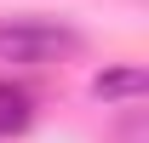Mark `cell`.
<instances>
[{"instance_id": "1", "label": "cell", "mask_w": 149, "mask_h": 143, "mask_svg": "<svg viewBox=\"0 0 149 143\" xmlns=\"http://www.w3.org/2000/svg\"><path fill=\"white\" fill-rule=\"evenodd\" d=\"M80 52V35L46 17H6L0 23V63H57Z\"/></svg>"}, {"instance_id": "3", "label": "cell", "mask_w": 149, "mask_h": 143, "mask_svg": "<svg viewBox=\"0 0 149 143\" xmlns=\"http://www.w3.org/2000/svg\"><path fill=\"white\" fill-rule=\"evenodd\" d=\"M23 126H29V97L0 86V137H12V132H23Z\"/></svg>"}, {"instance_id": "2", "label": "cell", "mask_w": 149, "mask_h": 143, "mask_svg": "<svg viewBox=\"0 0 149 143\" xmlns=\"http://www.w3.org/2000/svg\"><path fill=\"white\" fill-rule=\"evenodd\" d=\"M149 74L143 69H103L92 74V97H103V103H120V97H143Z\"/></svg>"}]
</instances>
